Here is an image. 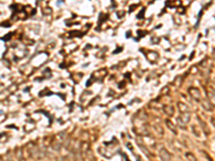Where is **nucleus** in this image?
I'll return each instance as SVG.
<instances>
[{"instance_id":"f257e3e1","label":"nucleus","mask_w":215,"mask_h":161,"mask_svg":"<svg viewBox=\"0 0 215 161\" xmlns=\"http://www.w3.org/2000/svg\"><path fill=\"white\" fill-rule=\"evenodd\" d=\"M160 158L162 161H170V154L165 148L160 149Z\"/></svg>"},{"instance_id":"f03ea898","label":"nucleus","mask_w":215,"mask_h":161,"mask_svg":"<svg viewBox=\"0 0 215 161\" xmlns=\"http://www.w3.org/2000/svg\"><path fill=\"white\" fill-rule=\"evenodd\" d=\"M186 157H187V159H189L190 161H196V158L192 155V154H186Z\"/></svg>"}]
</instances>
